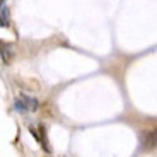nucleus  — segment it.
Returning <instances> with one entry per match:
<instances>
[{"label":"nucleus","mask_w":157,"mask_h":157,"mask_svg":"<svg viewBox=\"0 0 157 157\" xmlns=\"http://www.w3.org/2000/svg\"><path fill=\"white\" fill-rule=\"evenodd\" d=\"M0 56L4 60V63H10L12 58H14V44L7 43V41H2L0 39Z\"/></svg>","instance_id":"obj_1"},{"label":"nucleus","mask_w":157,"mask_h":157,"mask_svg":"<svg viewBox=\"0 0 157 157\" xmlns=\"http://www.w3.org/2000/svg\"><path fill=\"white\" fill-rule=\"evenodd\" d=\"M21 101L24 102V108H26V111H36V109L39 108L38 99L29 98V96H26V94H22V96H21Z\"/></svg>","instance_id":"obj_2"},{"label":"nucleus","mask_w":157,"mask_h":157,"mask_svg":"<svg viewBox=\"0 0 157 157\" xmlns=\"http://www.w3.org/2000/svg\"><path fill=\"white\" fill-rule=\"evenodd\" d=\"M9 24H10V10H9L7 5H2L0 7V26L9 28Z\"/></svg>","instance_id":"obj_3"},{"label":"nucleus","mask_w":157,"mask_h":157,"mask_svg":"<svg viewBox=\"0 0 157 157\" xmlns=\"http://www.w3.org/2000/svg\"><path fill=\"white\" fill-rule=\"evenodd\" d=\"M39 142H41V147H43L46 152H51L50 142H48V137H46V128H44L43 125L39 126Z\"/></svg>","instance_id":"obj_4"},{"label":"nucleus","mask_w":157,"mask_h":157,"mask_svg":"<svg viewBox=\"0 0 157 157\" xmlns=\"http://www.w3.org/2000/svg\"><path fill=\"white\" fill-rule=\"evenodd\" d=\"M14 108H16V109H19V111H26V108H24V102L21 101V98L14 101Z\"/></svg>","instance_id":"obj_5"},{"label":"nucleus","mask_w":157,"mask_h":157,"mask_svg":"<svg viewBox=\"0 0 157 157\" xmlns=\"http://www.w3.org/2000/svg\"><path fill=\"white\" fill-rule=\"evenodd\" d=\"M2 5H4V0H0V7H2Z\"/></svg>","instance_id":"obj_6"}]
</instances>
